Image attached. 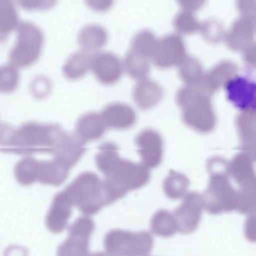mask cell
Wrapping results in <instances>:
<instances>
[{
    "instance_id": "cell-1",
    "label": "cell",
    "mask_w": 256,
    "mask_h": 256,
    "mask_svg": "<svg viewBox=\"0 0 256 256\" xmlns=\"http://www.w3.org/2000/svg\"><path fill=\"white\" fill-rule=\"evenodd\" d=\"M66 134L58 124L28 122L18 128L0 124V151L22 156L54 154Z\"/></svg>"
},
{
    "instance_id": "cell-2",
    "label": "cell",
    "mask_w": 256,
    "mask_h": 256,
    "mask_svg": "<svg viewBox=\"0 0 256 256\" xmlns=\"http://www.w3.org/2000/svg\"><path fill=\"white\" fill-rule=\"evenodd\" d=\"M211 96L202 86V82L196 85H186L180 90L176 102L182 109V120L186 125L202 133L214 130L216 119Z\"/></svg>"
},
{
    "instance_id": "cell-3",
    "label": "cell",
    "mask_w": 256,
    "mask_h": 256,
    "mask_svg": "<svg viewBox=\"0 0 256 256\" xmlns=\"http://www.w3.org/2000/svg\"><path fill=\"white\" fill-rule=\"evenodd\" d=\"M74 206L86 215H94L104 205L102 181L98 175L84 172L65 188Z\"/></svg>"
},
{
    "instance_id": "cell-4",
    "label": "cell",
    "mask_w": 256,
    "mask_h": 256,
    "mask_svg": "<svg viewBox=\"0 0 256 256\" xmlns=\"http://www.w3.org/2000/svg\"><path fill=\"white\" fill-rule=\"evenodd\" d=\"M154 246L148 232H132L114 229L106 234L104 247L109 256H146Z\"/></svg>"
},
{
    "instance_id": "cell-5",
    "label": "cell",
    "mask_w": 256,
    "mask_h": 256,
    "mask_svg": "<svg viewBox=\"0 0 256 256\" xmlns=\"http://www.w3.org/2000/svg\"><path fill=\"white\" fill-rule=\"evenodd\" d=\"M17 30V42L10 55V65L16 68H26L40 59L44 36L36 25L29 22L19 24Z\"/></svg>"
},
{
    "instance_id": "cell-6",
    "label": "cell",
    "mask_w": 256,
    "mask_h": 256,
    "mask_svg": "<svg viewBox=\"0 0 256 256\" xmlns=\"http://www.w3.org/2000/svg\"><path fill=\"white\" fill-rule=\"evenodd\" d=\"M202 199L204 208L210 214L232 212L236 210L238 192L227 176H210Z\"/></svg>"
},
{
    "instance_id": "cell-7",
    "label": "cell",
    "mask_w": 256,
    "mask_h": 256,
    "mask_svg": "<svg viewBox=\"0 0 256 256\" xmlns=\"http://www.w3.org/2000/svg\"><path fill=\"white\" fill-rule=\"evenodd\" d=\"M68 230V238L58 246L56 256H89L90 239L95 230L94 220L88 216H82Z\"/></svg>"
},
{
    "instance_id": "cell-8",
    "label": "cell",
    "mask_w": 256,
    "mask_h": 256,
    "mask_svg": "<svg viewBox=\"0 0 256 256\" xmlns=\"http://www.w3.org/2000/svg\"><path fill=\"white\" fill-rule=\"evenodd\" d=\"M106 176L113 180L126 194L144 186L150 179L149 168L144 164L120 160L115 168Z\"/></svg>"
},
{
    "instance_id": "cell-9",
    "label": "cell",
    "mask_w": 256,
    "mask_h": 256,
    "mask_svg": "<svg viewBox=\"0 0 256 256\" xmlns=\"http://www.w3.org/2000/svg\"><path fill=\"white\" fill-rule=\"evenodd\" d=\"M203 209V199L200 194L186 193L173 214L178 223V232L186 234L194 232L200 223Z\"/></svg>"
},
{
    "instance_id": "cell-10",
    "label": "cell",
    "mask_w": 256,
    "mask_h": 256,
    "mask_svg": "<svg viewBox=\"0 0 256 256\" xmlns=\"http://www.w3.org/2000/svg\"><path fill=\"white\" fill-rule=\"evenodd\" d=\"M228 100L242 112L254 110L256 84L251 79L242 76H234L226 85Z\"/></svg>"
},
{
    "instance_id": "cell-11",
    "label": "cell",
    "mask_w": 256,
    "mask_h": 256,
    "mask_svg": "<svg viewBox=\"0 0 256 256\" xmlns=\"http://www.w3.org/2000/svg\"><path fill=\"white\" fill-rule=\"evenodd\" d=\"M73 206L65 190L60 192L54 197L46 218V227L49 232L60 234L66 228L72 214Z\"/></svg>"
},
{
    "instance_id": "cell-12",
    "label": "cell",
    "mask_w": 256,
    "mask_h": 256,
    "mask_svg": "<svg viewBox=\"0 0 256 256\" xmlns=\"http://www.w3.org/2000/svg\"><path fill=\"white\" fill-rule=\"evenodd\" d=\"M138 151L143 164L148 168L157 167L163 156V142L158 133L152 130H145L136 139Z\"/></svg>"
},
{
    "instance_id": "cell-13",
    "label": "cell",
    "mask_w": 256,
    "mask_h": 256,
    "mask_svg": "<svg viewBox=\"0 0 256 256\" xmlns=\"http://www.w3.org/2000/svg\"><path fill=\"white\" fill-rule=\"evenodd\" d=\"M85 143L76 134L66 136L55 150L54 158L64 164L67 168L74 167L85 154Z\"/></svg>"
},
{
    "instance_id": "cell-14",
    "label": "cell",
    "mask_w": 256,
    "mask_h": 256,
    "mask_svg": "<svg viewBox=\"0 0 256 256\" xmlns=\"http://www.w3.org/2000/svg\"><path fill=\"white\" fill-rule=\"evenodd\" d=\"M100 114L107 128L125 130L132 126L136 120L134 110L121 103H113L106 106Z\"/></svg>"
},
{
    "instance_id": "cell-15",
    "label": "cell",
    "mask_w": 256,
    "mask_h": 256,
    "mask_svg": "<svg viewBox=\"0 0 256 256\" xmlns=\"http://www.w3.org/2000/svg\"><path fill=\"white\" fill-rule=\"evenodd\" d=\"M253 160L250 154L241 152L229 163V175H232L240 187L256 186Z\"/></svg>"
},
{
    "instance_id": "cell-16",
    "label": "cell",
    "mask_w": 256,
    "mask_h": 256,
    "mask_svg": "<svg viewBox=\"0 0 256 256\" xmlns=\"http://www.w3.org/2000/svg\"><path fill=\"white\" fill-rule=\"evenodd\" d=\"M107 130L100 114L90 112L79 118L76 125V134L84 143L98 140L104 136Z\"/></svg>"
},
{
    "instance_id": "cell-17",
    "label": "cell",
    "mask_w": 256,
    "mask_h": 256,
    "mask_svg": "<svg viewBox=\"0 0 256 256\" xmlns=\"http://www.w3.org/2000/svg\"><path fill=\"white\" fill-rule=\"evenodd\" d=\"M70 169L58 160L38 161L36 181L44 185L59 186L68 178Z\"/></svg>"
},
{
    "instance_id": "cell-18",
    "label": "cell",
    "mask_w": 256,
    "mask_h": 256,
    "mask_svg": "<svg viewBox=\"0 0 256 256\" xmlns=\"http://www.w3.org/2000/svg\"><path fill=\"white\" fill-rule=\"evenodd\" d=\"M163 91L156 82L148 79L138 80L133 92V97L138 106L144 110L152 108L162 98Z\"/></svg>"
},
{
    "instance_id": "cell-19",
    "label": "cell",
    "mask_w": 256,
    "mask_h": 256,
    "mask_svg": "<svg viewBox=\"0 0 256 256\" xmlns=\"http://www.w3.org/2000/svg\"><path fill=\"white\" fill-rule=\"evenodd\" d=\"M236 126L242 146L246 154L254 158L256 149V113L254 110L242 112L236 118Z\"/></svg>"
},
{
    "instance_id": "cell-20",
    "label": "cell",
    "mask_w": 256,
    "mask_h": 256,
    "mask_svg": "<svg viewBox=\"0 0 256 256\" xmlns=\"http://www.w3.org/2000/svg\"><path fill=\"white\" fill-rule=\"evenodd\" d=\"M91 70L97 80L104 85H112L120 80L121 68L113 60L98 56L90 64Z\"/></svg>"
},
{
    "instance_id": "cell-21",
    "label": "cell",
    "mask_w": 256,
    "mask_h": 256,
    "mask_svg": "<svg viewBox=\"0 0 256 256\" xmlns=\"http://www.w3.org/2000/svg\"><path fill=\"white\" fill-rule=\"evenodd\" d=\"M19 24L14 0H0V42H5Z\"/></svg>"
},
{
    "instance_id": "cell-22",
    "label": "cell",
    "mask_w": 256,
    "mask_h": 256,
    "mask_svg": "<svg viewBox=\"0 0 256 256\" xmlns=\"http://www.w3.org/2000/svg\"><path fill=\"white\" fill-rule=\"evenodd\" d=\"M236 76V68L233 66H221L215 68L202 80V86L211 96L221 86H224Z\"/></svg>"
},
{
    "instance_id": "cell-23",
    "label": "cell",
    "mask_w": 256,
    "mask_h": 256,
    "mask_svg": "<svg viewBox=\"0 0 256 256\" xmlns=\"http://www.w3.org/2000/svg\"><path fill=\"white\" fill-rule=\"evenodd\" d=\"M118 148L112 142L102 144L96 156V164L98 170L104 175L109 174L120 161Z\"/></svg>"
},
{
    "instance_id": "cell-24",
    "label": "cell",
    "mask_w": 256,
    "mask_h": 256,
    "mask_svg": "<svg viewBox=\"0 0 256 256\" xmlns=\"http://www.w3.org/2000/svg\"><path fill=\"white\" fill-rule=\"evenodd\" d=\"M150 227L156 235L162 238H170L178 232L174 216L164 210L157 211L154 214L151 220Z\"/></svg>"
},
{
    "instance_id": "cell-25",
    "label": "cell",
    "mask_w": 256,
    "mask_h": 256,
    "mask_svg": "<svg viewBox=\"0 0 256 256\" xmlns=\"http://www.w3.org/2000/svg\"><path fill=\"white\" fill-rule=\"evenodd\" d=\"M89 58L84 53H76L72 55L62 66L64 77L70 80L82 78L90 68Z\"/></svg>"
},
{
    "instance_id": "cell-26",
    "label": "cell",
    "mask_w": 256,
    "mask_h": 256,
    "mask_svg": "<svg viewBox=\"0 0 256 256\" xmlns=\"http://www.w3.org/2000/svg\"><path fill=\"white\" fill-rule=\"evenodd\" d=\"M188 186H190V180L185 175L175 172H170L168 176L164 180L163 190H164V194L169 198L176 200L185 196L188 190Z\"/></svg>"
},
{
    "instance_id": "cell-27",
    "label": "cell",
    "mask_w": 256,
    "mask_h": 256,
    "mask_svg": "<svg viewBox=\"0 0 256 256\" xmlns=\"http://www.w3.org/2000/svg\"><path fill=\"white\" fill-rule=\"evenodd\" d=\"M38 161L34 157L28 156L16 164L14 176L20 185L30 186L36 181Z\"/></svg>"
},
{
    "instance_id": "cell-28",
    "label": "cell",
    "mask_w": 256,
    "mask_h": 256,
    "mask_svg": "<svg viewBox=\"0 0 256 256\" xmlns=\"http://www.w3.org/2000/svg\"><path fill=\"white\" fill-rule=\"evenodd\" d=\"M20 74L12 65L0 66V92L10 94L18 88Z\"/></svg>"
},
{
    "instance_id": "cell-29",
    "label": "cell",
    "mask_w": 256,
    "mask_h": 256,
    "mask_svg": "<svg viewBox=\"0 0 256 256\" xmlns=\"http://www.w3.org/2000/svg\"><path fill=\"white\" fill-rule=\"evenodd\" d=\"M256 186L240 187L238 192L236 210L242 214H254L256 204Z\"/></svg>"
},
{
    "instance_id": "cell-30",
    "label": "cell",
    "mask_w": 256,
    "mask_h": 256,
    "mask_svg": "<svg viewBox=\"0 0 256 256\" xmlns=\"http://www.w3.org/2000/svg\"><path fill=\"white\" fill-rule=\"evenodd\" d=\"M181 80L186 85H196L200 83L203 79V72L197 65L184 66L180 72Z\"/></svg>"
},
{
    "instance_id": "cell-31",
    "label": "cell",
    "mask_w": 256,
    "mask_h": 256,
    "mask_svg": "<svg viewBox=\"0 0 256 256\" xmlns=\"http://www.w3.org/2000/svg\"><path fill=\"white\" fill-rule=\"evenodd\" d=\"M206 167L210 176H229V163L224 158L220 157L210 158Z\"/></svg>"
},
{
    "instance_id": "cell-32",
    "label": "cell",
    "mask_w": 256,
    "mask_h": 256,
    "mask_svg": "<svg viewBox=\"0 0 256 256\" xmlns=\"http://www.w3.org/2000/svg\"><path fill=\"white\" fill-rule=\"evenodd\" d=\"M20 6L28 11L50 10L54 6L56 0H18Z\"/></svg>"
},
{
    "instance_id": "cell-33",
    "label": "cell",
    "mask_w": 256,
    "mask_h": 256,
    "mask_svg": "<svg viewBox=\"0 0 256 256\" xmlns=\"http://www.w3.org/2000/svg\"><path fill=\"white\" fill-rule=\"evenodd\" d=\"M4 256H28V251L20 246L12 245L6 248Z\"/></svg>"
},
{
    "instance_id": "cell-34",
    "label": "cell",
    "mask_w": 256,
    "mask_h": 256,
    "mask_svg": "<svg viewBox=\"0 0 256 256\" xmlns=\"http://www.w3.org/2000/svg\"><path fill=\"white\" fill-rule=\"evenodd\" d=\"M254 215L251 214V216L247 220L245 226L246 236L250 240L254 241L256 239V229H254Z\"/></svg>"
},
{
    "instance_id": "cell-35",
    "label": "cell",
    "mask_w": 256,
    "mask_h": 256,
    "mask_svg": "<svg viewBox=\"0 0 256 256\" xmlns=\"http://www.w3.org/2000/svg\"><path fill=\"white\" fill-rule=\"evenodd\" d=\"M88 256H109L107 253L102 252H98L92 253Z\"/></svg>"
}]
</instances>
